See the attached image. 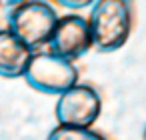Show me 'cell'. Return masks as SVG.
I'll use <instances>...</instances> for the list:
<instances>
[{"instance_id": "ba28073f", "label": "cell", "mask_w": 146, "mask_h": 140, "mask_svg": "<svg viewBox=\"0 0 146 140\" xmlns=\"http://www.w3.org/2000/svg\"><path fill=\"white\" fill-rule=\"evenodd\" d=\"M142 140H146V124H144V130H142Z\"/></svg>"}, {"instance_id": "7a4b0ae2", "label": "cell", "mask_w": 146, "mask_h": 140, "mask_svg": "<svg viewBox=\"0 0 146 140\" xmlns=\"http://www.w3.org/2000/svg\"><path fill=\"white\" fill-rule=\"evenodd\" d=\"M56 22L58 12L54 4L44 0L6 4V28L32 52L44 50L48 46Z\"/></svg>"}, {"instance_id": "5b68a950", "label": "cell", "mask_w": 146, "mask_h": 140, "mask_svg": "<svg viewBox=\"0 0 146 140\" xmlns=\"http://www.w3.org/2000/svg\"><path fill=\"white\" fill-rule=\"evenodd\" d=\"M46 50L70 62L88 54L92 50V36H90V26L86 16L74 14V12L58 16V22L54 26V32L50 36Z\"/></svg>"}, {"instance_id": "52a82bcc", "label": "cell", "mask_w": 146, "mask_h": 140, "mask_svg": "<svg viewBox=\"0 0 146 140\" xmlns=\"http://www.w3.org/2000/svg\"><path fill=\"white\" fill-rule=\"evenodd\" d=\"M46 140H110L104 132L96 128H76V126H54Z\"/></svg>"}, {"instance_id": "8992f818", "label": "cell", "mask_w": 146, "mask_h": 140, "mask_svg": "<svg viewBox=\"0 0 146 140\" xmlns=\"http://www.w3.org/2000/svg\"><path fill=\"white\" fill-rule=\"evenodd\" d=\"M32 54L34 52L8 28H0V76L2 78H22Z\"/></svg>"}, {"instance_id": "277c9868", "label": "cell", "mask_w": 146, "mask_h": 140, "mask_svg": "<svg viewBox=\"0 0 146 140\" xmlns=\"http://www.w3.org/2000/svg\"><path fill=\"white\" fill-rule=\"evenodd\" d=\"M102 92L92 82H76L64 94L58 96L54 106L56 126L92 128L102 114Z\"/></svg>"}, {"instance_id": "3957f363", "label": "cell", "mask_w": 146, "mask_h": 140, "mask_svg": "<svg viewBox=\"0 0 146 140\" xmlns=\"http://www.w3.org/2000/svg\"><path fill=\"white\" fill-rule=\"evenodd\" d=\"M78 76L80 72L74 62L64 60L44 48L32 54L22 78L32 90L40 94L60 96L78 82Z\"/></svg>"}, {"instance_id": "6da1fadb", "label": "cell", "mask_w": 146, "mask_h": 140, "mask_svg": "<svg viewBox=\"0 0 146 140\" xmlns=\"http://www.w3.org/2000/svg\"><path fill=\"white\" fill-rule=\"evenodd\" d=\"M86 20L90 26L92 48L110 54L128 42L136 22V6L130 0H98L90 6Z\"/></svg>"}]
</instances>
